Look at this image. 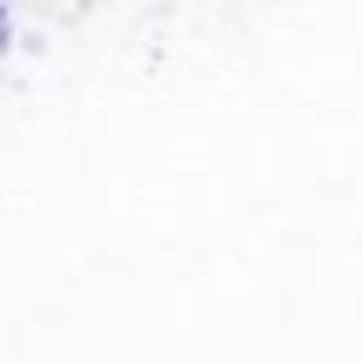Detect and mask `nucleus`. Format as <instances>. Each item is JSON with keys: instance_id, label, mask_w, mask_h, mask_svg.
<instances>
[]
</instances>
